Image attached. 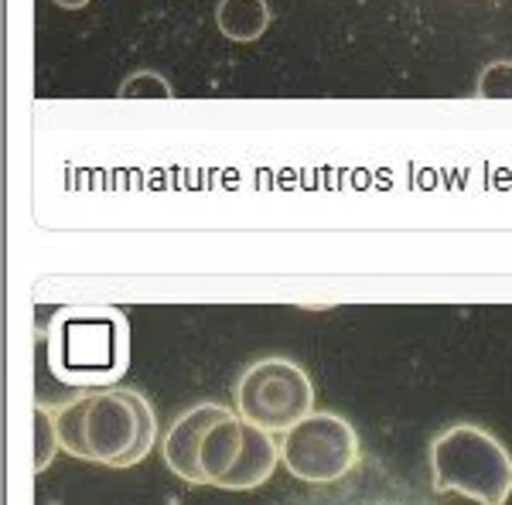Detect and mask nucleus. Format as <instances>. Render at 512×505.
Here are the masks:
<instances>
[{
  "instance_id": "11",
  "label": "nucleus",
  "mask_w": 512,
  "mask_h": 505,
  "mask_svg": "<svg viewBox=\"0 0 512 505\" xmlns=\"http://www.w3.org/2000/svg\"><path fill=\"white\" fill-rule=\"evenodd\" d=\"M123 99H134V96H158V99H171L175 89H171L168 79H161L158 72H134L130 79H123L120 86Z\"/></svg>"
},
{
  "instance_id": "5",
  "label": "nucleus",
  "mask_w": 512,
  "mask_h": 505,
  "mask_svg": "<svg viewBox=\"0 0 512 505\" xmlns=\"http://www.w3.org/2000/svg\"><path fill=\"white\" fill-rule=\"evenodd\" d=\"M362 444L355 427L338 413L315 410L304 420H297L291 430H284L280 441V461L297 482L308 485H332L342 482L359 465Z\"/></svg>"
},
{
  "instance_id": "1",
  "label": "nucleus",
  "mask_w": 512,
  "mask_h": 505,
  "mask_svg": "<svg viewBox=\"0 0 512 505\" xmlns=\"http://www.w3.org/2000/svg\"><path fill=\"white\" fill-rule=\"evenodd\" d=\"M65 454L89 465L134 468L158 444V417L144 393L123 386L79 393L52 410Z\"/></svg>"
},
{
  "instance_id": "10",
  "label": "nucleus",
  "mask_w": 512,
  "mask_h": 505,
  "mask_svg": "<svg viewBox=\"0 0 512 505\" xmlns=\"http://www.w3.org/2000/svg\"><path fill=\"white\" fill-rule=\"evenodd\" d=\"M475 96L478 99H512V62L499 59V62L485 65L482 76L475 82Z\"/></svg>"
},
{
  "instance_id": "2",
  "label": "nucleus",
  "mask_w": 512,
  "mask_h": 505,
  "mask_svg": "<svg viewBox=\"0 0 512 505\" xmlns=\"http://www.w3.org/2000/svg\"><path fill=\"white\" fill-rule=\"evenodd\" d=\"M130 328L113 308L59 311L48 325V366L62 383L106 386L127 372Z\"/></svg>"
},
{
  "instance_id": "8",
  "label": "nucleus",
  "mask_w": 512,
  "mask_h": 505,
  "mask_svg": "<svg viewBox=\"0 0 512 505\" xmlns=\"http://www.w3.org/2000/svg\"><path fill=\"white\" fill-rule=\"evenodd\" d=\"M216 24L229 41H256L270 28V7L267 0H219Z\"/></svg>"
},
{
  "instance_id": "12",
  "label": "nucleus",
  "mask_w": 512,
  "mask_h": 505,
  "mask_svg": "<svg viewBox=\"0 0 512 505\" xmlns=\"http://www.w3.org/2000/svg\"><path fill=\"white\" fill-rule=\"evenodd\" d=\"M59 7H65V11H82V7L89 4V0H55Z\"/></svg>"
},
{
  "instance_id": "7",
  "label": "nucleus",
  "mask_w": 512,
  "mask_h": 505,
  "mask_svg": "<svg viewBox=\"0 0 512 505\" xmlns=\"http://www.w3.org/2000/svg\"><path fill=\"white\" fill-rule=\"evenodd\" d=\"M229 413V407L222 403H195L188 407L181 417L171 424V430L164 434V465H168L181 482L188 485H205L202 465H198V454H202V441L212 427L219 424Z\"/></svg>"
},
{
  "instance_id": "3",
  "label": "nucleus",
  "mask_w": 512,
  "mask_h": 505,
  "mask_svg": "<svg viewBox=\"0 0 512 505\" xmlns=\"http://www.w3.org/2000/svg\"><path fill=\"white\" fill-rule=\"evenodd\" d=\"M437 492L465 495L478 505H506L512 495L509 447L475 424H454L431 444Z\"/></svg>"
},
{
  "instance_id": "4",
  "label": "nucleus",
  "mask_w": 512,
  "mask_h": 505,
  "mask_svg": "<svg viewBox=\"0 0 512 505\" xmlns=\"http://www.w3.org/2000/svg\"><path fill=\"white\" fill-rule=\"evenodd\" d=\"M277 461L280 447L274 444L270 430L250 424L233 410L205 434L202 454H198L205 485L222 488V492H250V488L267 485Z\"/></svg>"
},
{
  "instance_id": "6",
  "label": "nucleus",
  "mask_w": 512,
  "mask_h": 505,
  "mask_svg": "<svg viewBox=\"0 0 512 505\" xmlns=\"http://www.w3.org/2000/svg\"><path fill=\"white\" fill-rule=\"evenodd\" d=\"M236 410L263 430H291L297 420L315 413L311 376L291 359H260L239 376Z\"/></svg>"
},
{
  "instance_id": "9",
  "label": "nucleus",
  "mask_w": 512,
  "mask_h": 505,
  "mask_svg": "<svg viewBox=\"0 0 512 505\" xmlns=\"http://www.w3.org/2000/svg\"><path fill=\"white\" fill-rule=\"evenodd\" d=\"M35 471H45L52 465L55 451H59V430H55V417L45 403H35Z\"/></svg>"
}]
</instances>
